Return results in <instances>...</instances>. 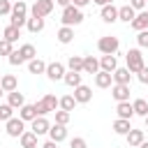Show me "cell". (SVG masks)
I'll list each match as a JSON object with an SVG mask.
<instances>
[{"label": "cell", "mask_w": 148, "mask_h": 148, "mask_svg": "<svg viewBox=\"0 0 148 148\" xmlns=\"http://www.w3.org/2000/svg\"><path fill=\"white\" fill-rule=\"evenodd\" d=\"M12 12V2L9 0H0V16H9Z\"/></svg>", "instance_id": "43"}, {"label": "cell", "mask_w": 148, "mask_h": 148, "mask_svg": "<svg viewBox=\"0 0 148 148\" xmlns=\"http://www.w3.org/2000/svg\"><path fill=\"white\" fill-rule=\"evenodd\" d=\"M18 37H21V28H16V25H12V23L2 30V39L12 42V44H14V42H18Z\"/></svg>", "instance_id": "28"}, {"label": "cell", "mask_w": 148, "mask_h": 148, "mask_svg": "<svg viewBox=\"0 0 148 148\" xmlns=\"http://www.w3.org/2000/svg\"><path fill=\"white\" fill-rule=\"evenodd\" d=\"M132 109H134V116H148V102L143 99V97H136L134 102H132Z\"/></svg>", "instance_id": "34"}, {"label": "cell", "mask_w": 148, "mask_h": 148, "mask_svg": "<svg viewBox=\"0 0 148 148\" xmlns=\"http://www.w3.org/2000/svg\"><path fill=\"white\" fill-rule=\"evenodd\" d=\"M37 134L32 132V130H25L21 136H18V141H21V148H37Z\"/></svg>", "instance_id": "21"}, {"label": "cell", "mask_w": 148, "mask_h": 148, "mask_svg": "<svg viewBox=\"0 0 148 148\" xmlns=\"http://www.w3.org/2000/svg\"><path fill=\"white\" fill-rule=\"evenodd\" d=\"M130 86L127 83H113L111 86V95H113V99L116 102H127L130 99Z\"/></svg>", "instance_id": "11"}, {"label": "cell", "mask_w": 148, "mask_h": 148, "mask_svg": "<svg viewBox=\"0 0 148 148\" xmlns=\"http://www.w3.org/2000/svg\"><path fill=\"white\" fill-rule=\"evenodd\" d=\"M130 130H132V123H130V120H125V118H116V120H113V132H116V134L125 136Z\"/></svg>", "instance_id": "32"}, {"label": "cell", "mask_w": 148, "mask_h": 148, "mask_svg": "<svg viewBox=\"0 0 148 148\" xmlns=\"http://www.w3.org/2000/svg\"><path fill=\"white\" fill-rule=\"evenodd\" d=\"M7 60H9V65H14V67H18V65H23V58H21V53H18V49H14L9 56H7Z\"/></svg>", "instance_id": "38"}, {"label": "cell", "mask_w": 148, "mask_h": 148, "mask_svg": "<svg viewBox=\"0 0 148 148\" xmlns=\"http://www.w3.org/2000/svg\"><path fill=\"white\" fill-rule=\"evenodd\" d=\"M14 111H16V109H12L7 102H5V104H0V123H7V120L14 116Z\"/></svg>", "instance_id": "36"}, {"label": "cell", "mask_w": 148, "mask_h": 148, "mask_svg": "<svg viewBox=\"0 0 148 148\" xmlns=\"http://www.w3.org/2000/svg\"><path fill=\"white\" fill-rule=\"evenodd\" d=\"M49 139H51V141H56V143H60V141H65V139H67V125H60V123H53V125L49 127Z\"/></svg>", "instance_id": "12"}, {"label": "cell", "mask_w": 148, "mask_h": 148, "mask_svg": "<svg viewBox=\"0 0 148 148\" xmlns=\"http://www.w3.org/2000/svg\"><path fill=\"white\" fill-rule=\"evenodd\" d=\"M18 118H21V120H25V123H30L32 118H37L35 104H23V106L18 109Z\"/></svg>", "instance_id": "31"}, {"label": "cell", "mask_w": 148, "mask_h": 148, "mask_svg": "<svg viewBox=\"0 0 148 148\" xmlns=\"http://www.w3.org/2000/svg\"><path fill=\"white\" fill-rule=\"evenodd\" d=\"M125 62H127L125 67H127L132 74H136V72L146 65V62H143V53H141V49H130V51L125 53Z\"/></svg>", "instance_id": "4"}, {"label": "cell", "mask_w": 148, "mask_h": 148, "mask_svg": "<svg viewBox=\"0 0 148 148\" xmlns=\"http://www.w3.org/2000/svg\"><path fill=\"white\" fill-rule=\"evenodd\" d=\"M111 76H113V83H132V72L127 69V67H116L113 72H111Z\"/></svg>", "instance_id": "15"}, {"label": "cell", "mask_w": 148, "mask_h": 148, "mask_svg": "<svg viewBox=\"0 0 148 148\" xmlns=\"http://www.w3.org/2000/svg\"><path fill=\"white\" fill-rule=\"evenodd\" d=\"M60 21H62V25L74 28V25L83 23V12H81L79 7H74V5H67V7H62V16H60Z\"/></svg>", "instance_id": "2"}, {"label": "cell", "mask_w": 148, "mask_h": 148, "mask_svg": "<svg viewBox=\"0 0 148 148\" xmlns=\"http://www.w3.org/2000/svg\"><path fill=\"white\" fill-rule=\"evenodd\" d=\"M42 148H58V143L49 139V141H44V143H42Z\"/></svg>", "instance_id": "46"}, {"label": "cell", "mask_w": 148, "mask_h": 148, "mask_svg": "<svg viewBox=\"0 0 148 148\" xmlns=\"http://www.w3.org/2000/svg\"><path fill=\"white\" fill-rule=\"evenodd\" d=\"M25 21H28V5H25L23 0H18V2H14V5H12L9 23H12V25H16V28H23V25H25Z\"/></svg>", "instance_id": "1"}, {"label": "cell", "mask_w": 148, "mask_h": 148, "mask_svg": "<svg viewBox=\"0 0 148 148\" xmlns=\"http://www.w3.org/2000/svg\"><path fill=\"white\" fill-rule=\"evenodd\" d=\"M44 18H35V16H28V21H25V28H28V32H32V35H37V32H42L44 30Z\"/></svg>", "instance_id": "24"}, {"label": "cell", "mask_w": 148, "mask_h": 148, "mask_svg": "<svg viewBox=\"0 0 148 148\" xmlns=\"http://www.w3.org/2000/svg\"><path fill=\"white\" fill-rule=\"evenodd\" d=\"M56 5H60V7H67V5H72V0H56Z\"/></svg>", "instance_id": "48"}, {"label": "cell", "mask_w": 148, "mask_h": 148, "mask_svg": "<svg viewBox=\"0 0 148 148\" xmlns=\"http://www.w3.org/2000/svg\"><path fill=\"white\" fill-rule=\"evenodd\" d=\"M7 104H9L12 109H21V106L25 104L23 92H18V88H16V90H12V92H7Z\"/></svg>", "instance_id": "22"}, {"label": "cell", "mask_w": 148, "mask_h": 148, "mask_svg": "<svg viewBox=\"0 0 148 148\" xmlns=\"http://www.w3.org/2000/svg\"><path fill=\"white\" fill-rule=\"evenodd\" d=\"M12 51H14V44L7 39H0V56H9Z\"/></svg>", "instance_id": "40"}, {"label": "cell", "mask_w": 148, "mask_h": 148, "mask_svg": "<svg viewBox=\"0 0 148 148\" xmlns=\"http://www.w3.org/2000/svg\"><path fill=\"white\" fill-rule=\"evenodd\" d=\"M99 16H102L104 23H116L118 21V7L113 2L111 5H104V7H99Z\"/></svg>", "instance_id": "13"}, {"label": "cell", "mask_w": 148, "mask_h": 148, "mask_svg": "<svg viewBox=\"0 0 148 148\" xmlns=\"http://www.w3.org/2000/svg\"><path fill=\"white\" fill-rule=\"evenodd\" d=\"M56 109H58V97H56V95H51V92H46L42 99H37V102H35V111H37V116L53 113Z\"/></svg>", "instance_id": "3"}, {"label": "cell", "mask_w": 148, "mask_h": 148, "mask_svg": "<svg viewBox=\"0 0 148 148\" xmlns=\"http://www.w3.org/2000/svg\"><path fill=\"white\" fill-rule=\"evenodd\" d=\"M136 79H139L143 86H148V67H146V65H143V67L136 72Z\"/></svg>", "instance_id": "42"}, {"label": "cell", "mask_w": 148, "mask_h": 148, "mask_svg": "<svg viewBox=\"0 0 148 148\" xmlns=\"http://www.w3.org/2000/svg\"><path fill=\"white\" fill-rule=\"evenodd\" d=\"M2 92H5V90H2V88H0V97H2Z\"/></svg>", "instance_id": "51"}, {"label": "cell", "mask_w": 148, "mask_h": 148, "mask_svg": "<svg viewBox=\"0 0 148 148\" xmlns=\"http://www.w3.org/2000/svg\"><path fill=\"white\" fill-rule=\"evenodd\" d=\"M97 72H99V60L92 58V56H83V74L95 76Z\"/></svg>", "instance_id": "19"}, {"label": "cell", "mask_w": 148, "mask_h": 148, "mask_svg": "<svg viewBox=\"0 0 148 148\" xmlns=\"http://www.w3.org/2000/svg\"><path fill=\"white\" fill-rule=\"evenodd\" d=\"M67 69H72V72H83V56H69Z\"/></svg>", "instance_id": "35"}, {"label": "cell", "mask_w": 148, "mask_h": 148, "mask_svg": "<svg viewBox=\"0 0 148 148\" xmlns=\"http://www.w3.org/2000/svg\"><path fill=\"white\" fill-rule=\"evenodd\" d=\"M116 113H118V118L132 120V118H134V109H132V102H130V99H127V102H118V104H116Z\"/></svg>", "instance_id": "17"}, {"label": "cell", "mask_w": 148, "mask_h": 148, "mask_svg": "<svg viewBox=\"0 0 148 148\" xmlns=\"http://www.w3.org/2000/svg\"><path fill=\"white\" fill-rule=\"evenodd\" d=\"M90 2H92V0H72V5H74V7H79V9H83V7H86V5H90Z\"/></svg>", "instance_id": "45"}, {"label": "cell", "mask_w": 148, "mask_h": 148, "mask_svg": "<svg viewBox=\"0 0 148 148\" xmlns=\"http://www.w3.org/2000/svg\"><path fill=\"white\" fill-rule=\"evenodd\" d=\"M69 148H88V141H86L83 136H74V139L69 141Z\"/></svg>", "instance_id": "41"}, {"label": "cell", "mask_w": 148, "mask_h": 148, "mask_svg": "<svg viewBox=\"0 0 148 148\" xmlns=\"http://www.w3.org/2000/svg\"><path fill=\"white\" fill-rule=\"evenodd\" d=\"M118 67V58H116V53L111 56V53H104L102 58H99V69H104V72H113Z\"/></svg>", "instance_id": "18"}, {"label": "cell", "mask_w": 148, "mask_h": 148, "mask_svg": "<svg viewBox=\"0 0 148 148\" xmlns=\"http://www.w3.org/2000/svg\"><path fill=\"white\" fill-rule=\"evenodd\" d=\"M72 95H74L76 104H88V102L92 99V88L81 83V86H76V88H74V92H72Z\"/></svg>", "instance_id": "10"}, {"label": "cell", "mask_w": 148, "mask_h": 148, "mask_svg": "<svg viewBox=\"0 0 148 148\" xmlns=\"http://www.w3.org/2000/svg\"><path fill=\"white\" fill-rule=\"evenodd\" d=\"M120 49V39L118 37H113V35H104V37H99V42H97V51L104 56V53H116Z\"/></svg>", "instance_id": "6"}, {"label": "cell", "mask_w": 148, "mask_h": 148, "mask_svg": "<svg viewBox=\"0 0 148 148\" xmlns=\"http://www.w3.org/2000/svg\"><path fill=\"white\" fill-rule=\"evenodd\" d=\"M92 2H95V5H99V7H104V5H111L113 0H92Z\"/></svg>", "instance_id": "47"}, {"label": "cell", "mask_w": 148, "mask_h": 148, "mask_svg": "<svg viewBox=\"0 0 148 148\" xmlns=\"http://www.w3.org/2000/svg\"><path fill=\"white\" fill-rule=\"evenodd\" d=\"M130 7L134 12H141V9H146V0H130Z\"/></svg>", "instance_id": "44"}, {"label": "cell", "mask_w": 148, "mask_h": 148, "mask_svg": "<svg viewBox=\"0 0 148 148\" xmlns=\"http://www.w3.org/2000/svg\"><path fill=\"white\" fill-rule=\"evenodd\" d=\"M136 44H139V49H148V30H139Z\"/></svg>", "instance_id": "39"}, {"label": "cell", "mask_w": 148, "mask_h": 148, "mask_svg": "<svg viewBox=\"0 0 148 148\" xmlns=\"http://www.w3.org/2000/svg\"><path fill=\"white\" fill-rule=\"evenodd\" d=\"M49 127H51V123L46 120V116H37V118H32V120H30V130H32L37 136L49 134Z\"/></svg>", "instance_id": "9"}, {"label": "cell", "mask_w": 148, "mask_h": 148, "mask_svg": "<svg viewBox=\"0 0 148 148\" xmlns=\"http://www.w3.org/2000/svg\"><path fill=\"white\" fill-rule=\"evenodd\" d=\"M0 88H2L5 92H12V90L18 88V79H16L14 74H5V76L0 79Z\"/></svg>", "instance_id": "23"}, {"label": "cell", "mask_w": 148, "mask_h": 148, "mask_svg": "<svg viewBox=\"0 0 148 148\" xmlns=\"http://www.w3.org/2000/svg\"><path fill=\"white\" fill-rule=\"evenodd\" d=\"M81 76H83V72H72V69H67L65 76H62V81H65L69 88H76V86H81Z\"/></svg>", "instance_id": "26"}, {"label": "cell", "mask_w": 148, "mask_h": 148, "mask_svg": "<svg viewBox=\"0 0 148 148\" xmlns=\"http://www.w3.org/2000/svg\"><path fill=\"white\" fill-rule=\"evenodd\" d=\"M132 30H148V9H141V12H136V16L132 18Z\"/></svg>", "instance_id": "14"}, {"label": "cell", "mask_w": 148, "mask_h": 148, "mask_svg": "<svg viewBox=\"0 0 148 148\" xmlns=\"http://www.w3.org/2000/svg\"><path fill=\"white\" fill-rule=\"evenodd\" d=\"M56 37H58L60 44H69V42L74 39V28H69V25H60V30L56 32Z\"/></svg>", "instance_id": "25"}, {"label": "cell", "mask_w": 148, "mask_h": 148, "mask_svg": "<svg viewBox=\"0 0 148 148\" xmlns=\"http://www.w3.org/2000/svg\"><path fill=\"white\" fill-rule=\"evenodd\" d=\"M18 53H21V58H23V62H28V60H32V58H37V49H35L32 44H21V46H18Z\"/></svg>", "instance_id": "33"}, {"label": "cell", "mask_w": 148, "mask_h": 148, "mask_svg": "<svg viewBox=\"0 0 148 148\" xmlns=\"http://www.w3.org/2000/svg\"><path fill=\"white\" fill-rule=\"evenodd\" d=\"M53 113H56V123H60V125H67L69 118H72V113L69 111H62V109H56Z\"/></svg>", "instance_id": "37"}, {"label": "cell", "mask_w": 148, "mask_h": 148, "mask_svg": "<svg viewBox=\"0 0 148 148\" xmlns=\"http://www.w3.org/2000/svg\"><path fill=\"white\" fill-rule=\"evenodd\" d=\"M139 148H148V141H146V139H143V141H141V143H139Z\"/></svg>", "instance_id": "49"}, {"label": "cell", "mask_w": 148, "mask_h": 148, "mask_svg": "<svg viewBox=\"0 0 148 148\" xmlns=\"http://www.w3.org/2000/svg\"><path fill=\"white\" fill-rule=\"evenodd\" d=\"M28 72L30 74H44L46 72V62L42 58H32V60H28Z\"/></svg>", "instance_id": "29"}, {"label": "cell", "mask_w": 148, "mask_h": 148, "mask_svg": "<svg viewBox=\"0 0 148 148\" xmlns=\"http://www.w3.org/2000/svg\"><path fill=\"white\" fill-rule=\"evenodd\" d=\"M95 86H97V88H111V86H113V76H111V72L99 69V72L95 74Z\"/></svg>", "instance_id": "20"}, {"label": "cell", "mask_w": 148, "mask_h": 148, "mask_svg": "<svg viewBox=\"0 0 148 148\" xmlns=\"http://www.w3.org/2000/svg\"><path fill=\"white\" fill-rule=\"evenodd\" d=\"M136 16V12L130 7V5H123V7H118V21H123V23H132V18Z\"/></svg>", "instance_id": "27"}, {"label": "cell", "mask_w": 148, "mask_h": 148, "mask_svg": "<svg viewBox=\"0 0 148 148\" xmlns=\"http://www.w3.org/2000/svg\"><path fill=\"white\" fill-rule=\"evenodd\" d=\"M65 72H67V67L62 65V62H58V60H53V62H46V76L51 79V81H62V76H65Z\"/></svg>", "instance_id": "8"}, {"label": "cell", "mask_w": 148, "mask_h": 148, "mask_svg": "<svg viewBox=\"0 0 148 148\" xmlns=\"http://www.w3.org/2000/svg\"><path fill=\"white\" fill-rule=\"evenodd\" d=\"M143 125H146V130H148V116H143Z\"/></svg>", "instance_id": "50"}, {"label": "cell", "mask_w": 148, "mask_h": 148, "mask_svg": "<svg viewBox=\"0 0 148 148\" xmlns=\"http://www.w3.org/2000/svg\"><path fill=\"white\" fill-rule=\"evenodd\" d=\"M5 132L12 136V139H18L23 132H25V120H21V118H16V116H12L7 123H5Z\"/></svg>", "instance_id": "7"}, {"label": "cell", "mask_w": 148, "mask_h": 148, "mask_svg": "<svg viewBox=\"0 0 148 148\" xmlns=\"http://www.w3.org/2000/svg\"><path fill=\"white\" fill-rule=\"evenodd\" d=\"M143 139H146L143 130H134V127H132V130L125 134V141H127V146H130V148H139V143H141Z\"/></svg>", "instance_id": "16"}, {"label": "cell", "mask_w": 148, "mask_h": 148, "mask_svg": "<svg viewBox=\"0 0 148 148\" xmlns=\"http://www.w3.org/2000/svg\"><path fill=\"white\" fill-rule=\"evenodd\" d=\"M53 9H56V2H53V0H35L28 12H30V16H35V18H44V16H49Z\"/></svg>", "instance_id": "5"}, {"label": "cell", "mask_w": 148, "mask_h": 148, "mask_svg": "<svg viewBox=\"0 0 148 148\" xmlns=\"http://www.w3.org/2000/svg\"><path fill=\"white\" fill-rule=\"evenodd\" d=\"M74 106H76V99H74V95H62V97H58V109H62V111H74Z\"/></svg>", "instance_id": "30"}]
</instances>
